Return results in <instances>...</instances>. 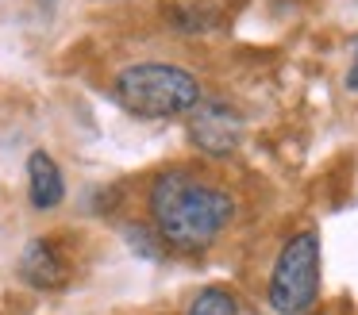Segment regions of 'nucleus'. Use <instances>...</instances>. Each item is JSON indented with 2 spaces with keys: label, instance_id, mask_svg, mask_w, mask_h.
<instances>
[{
  "label": "nucleus",
  "instance_id": "0eeeda50",
  "mask_svg": "<svg viewBox=\"0 0 358 315\" xmlns=\"http://www.w3.org/2000/svg\"><path fill=\"white\" fill-rule=\"evenodd\" d=\"M189 315H239V307H235L231 292L204 288V292H196V300L189 304Z\"/></svg>",
  "mask_w": 358,
  "mask_h": 315
},
{
  "label": "nucleus",
  "instance_id": "f257e3e1",
  "mask_svg": "<svg viewBox=\"0 0 358 315\" xmlns=\"http://www.w3.org/2000/svg\"><path fill=\"white\" fill-rule=\"evenodd\" d=\"M235 212V200L224 189L201 181L193 169H162L150 184V215L158 238L178 254H201L216 242Z\"/></svg>",
  "mask_w": 358,
  "mask_h": 315
},
{
  "label": "nucleus",
  "instance_id": "6e6552de",
  "mask_svg": "<svg viewBox=\"0 0 358 315\" xmlns=\"http://www.w3.org/2000/svg\"><path fill=\"white\" fill-rule=\"evenodd\" d=\"M124 238H127V246H131L139 258H147V261H158L162 258V246L155 242L158 235H150L147 227H139V223H131V227H124Z\"/></svg>",
  "mask_w": 358,
  "mask_h": 315
},
{
  "label": "nucleus",
  "instance_id": "20e7f679",
  "mask_svg": "<svg viewBox=\"0 0 358 315\" xmlns=\"http://www.w3.org/2000/svg\"><path fill=\"white\" fill-rule=\"evenodd\" d=\"M239 135H243L239 115L227 104H220V100H204V104H196L189 112V138H193L196 150L212 154V158L231 154L239 146Z\"/></svg>",
  "mask_w": 358,
  "mask_h": 315
},
{
  "label": "nucleus",
  "instance_id": "7ed1b4c3",
  "mask_svg": "<svg viewBox=\"0 0 358 315\" xmlns=\"http://www.w3.org/2000/svg\"><path fill=\"white\" fill-rule=\"evenodd\" d=\"M320 296V238L316 230L293 235L278 254L270 277V307L278 315H301Z\"/></svg>",
  "mask_w": 358,
  "mask_h": 315
},
{
  "label": "nucleus",
  "instance_id": "39448f33",
  "mask_svg": "<svg viewBox=\"0 0 358 315\" xmlns=\"http://www.w3.org/2000/svg\"><path fill=\"white\" fill-rule=\"evenodd\" d=\"M20 277H24L31 288H62L70 281V265H66L62 250L47 238H35L24 246L20 254Z\"/></svg>",
  "mask_w": 358,
  "mask_h": 315
},
{
  "label": "nucleus",
  "instance_id": "f03ea898",
  "mask_svg": "<svg viewBox=\"0 0 358 315\" xmlns=\"http://www.w3.org/2000/svg\"><path fill=\"white\" fill-rule=\"evenodd\" d=\"M112 96L131 115L170 119V115H185L201 104V81L189 69L166 66V61H143V66H127L116 77Z\"/></svg>",
  "mask_w": 358,
  "mask_h": 315
},
{
  "label": "nucleus",
  "instance_id": "1a4fd4ad",
  "mask_svg": "<svg viewBox=\"0 0 358 315\" xmlns=\"http://www.w3.org/2000/svg\"><path fill=\"white\" fill-rule=\"evenodd\" d=\"M355 50H358V43H355ZM347 89L358 92V58H355V66H350V73H347Z\"/></svg>",
  "mask_w": 358,
  "mask_h": 315
},
{
  "label": "nucleus",
  "instance_id": "423d86ee",
  "mask_svg": "<svg viewBox=\"0 0 358 315\" xmlns=\"http://www.w3.org/2000/svg\"><path fill=\"white\" fill-rule=\"evenodd\" d=\"M27 192H31V204L39 207V212H50V207L62 204L66 184H62V173H58L50 154L35 150L31 158H27Z\"/></svg>",
  "mask_w": 358,
  "mask_h": 315
}]
</instances>
